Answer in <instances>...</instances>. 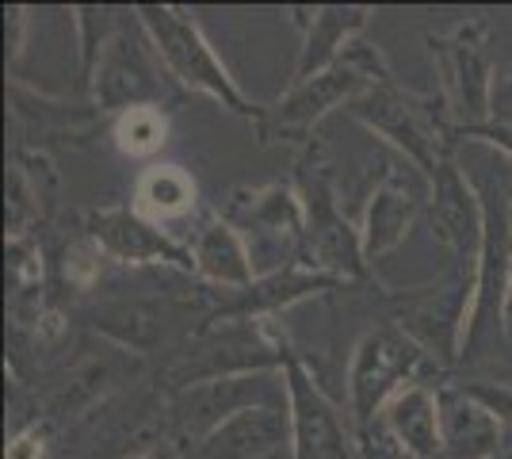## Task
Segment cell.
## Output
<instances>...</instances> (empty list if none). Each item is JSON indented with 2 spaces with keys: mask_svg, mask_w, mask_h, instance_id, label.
<instances>
[{
  "mask_svg": "<svg viewBox=\"0 0 512 459\" xmlns=\"http://www.w3.org/2000/svg\"><path fill=\"white\" fill-rule=\"evenodd\" d=\"M142 196L153 199L161 211H180L184 203H188V180L176 173H153L150 180H146V188H142Z\"/></svg>",
  "mask_w": 512,
  "mask_h": 459,
  "instance_id": "1",
  "label": "cell"
},
{
  "mask_svg": "<svg viewBox=\"0 0 512 459\" xmlns=\"http://www.w3.org/2000/svg\"><path fill=\"white\" fill-rule=\"evenodd\" d=\"M119 134H123V146H130V150H153L161 138V123L150 111H130V119Z\"/></svg>",
  "mask_w": 512,
  "mask_h": 459,
  "instance_id": "2",
  "label": "cell"
}]
</instances>
